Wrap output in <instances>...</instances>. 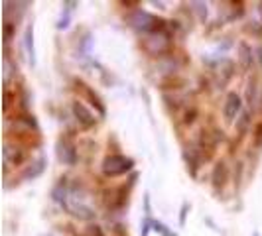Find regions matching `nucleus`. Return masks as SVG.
Wrapping results in <instances>:
<instances>
[{
  "label": "nucleus",
  "mask_w": 262,
  "mask_h": 236,
  "mask_svg": "<svg viewBox=\"0 0 262 236\" xmlns=\"http://www.w3.org/2000/svg\"><path fill=\"white\" fill-rule=\"evenodd\" d=\"M130 24L134 30L144 32V34H158V32L164 30V20H160V18H156V16H152V14L148 12H142V10H138L132 16Z\"/></svg>",
  "instance_id": "f257e3e1"
},
{
  "label": "nucleus",
  "mask_w": 262,
  "mask_h": 236,
  "mask_svg": "<svg viewBox=\"0 0 262 236\" xmlns=\"http://www.w3.org/2000/svg\"><path fill=\"white\" fill-rule=\"evenodd\" d=\"M134 161L132 157H126L122 154H113V156H106L105 161H103V171L108 177H117V175H122L126 171L132 170Z\"/></svg>",
  "instance_id": "f03ea898"
},
{
  "label": "nucleus",
  "mask_w": 262,
  "mask_h": 236,
  "mask_svg": "<svg viewBox=\"0 0 262 236\" xmlns=\"http://www.w3.org/2000/svg\"><path fill=\"white\" fill-rule=\"evenodd\" d=\"M73 114L77 118V122L83 126V128H93L95 126V122H97V118L93 114L91 110L87 108V106L83 105V103H73Z\"/></svg>",
  "instance_id": "7ed1b4c3"
},
{
  "label": "nucleus",
  "mask_w": 262,
  "mask_h": 236,
  "mask_svg": "<svg viewBox=\"0 0 262 236\" xmlns=\"http://www.w3.org/2000/svg\"><path fill=\"white\" fill-rule=\"evenodd\" d=\"M241 108H243V99L236 92H229L227 99H225V106H223L225 118L227 120H235L238 116V112H241Z\"/></svg>",
  "instance_id": "20e7f679"
},
{
  "label": "nucleus",
  "mask_w": 262,
  "mask_h": 236,
  "mask_svg": "<svg viewBox=\"0 0 262 236\" xmlns=\"http://www.w3.org/2000/svg\"><path fill=\"white\" fill-rule=\"evenodd\" d=\"M57 156H59V159H61L66 166H75V161H77V150H75V146L66 138V140H61L59 146H57Z\"/></svg>",
  "instance_id": "39448f33"
},
{
  "label": "nucleus",
  "mask_w": 262,
  "mask_h": 236,
  "mask_svg": "<svg viewBox=\"0 0 262 236\" xmlns=\"http://www.w3.org/2000/svg\"><path fill=\"white\" fill-rule=\"evenodd\" d=\"M46 163H48L46 157H38L36 161H32L26 170H24V173H22V179H24V181H30V179L39 177V175L43 173V170H46Z\"/></svg>",
  "instance_id": "423d86ee"
},
{
  "label": "nucleus",
  "mask_w": 262,
  "mask_h": 236,
  "mask_svg": "<svg viewBox=\"0 0 262 236\" xmlns=\"http://www.w3.org/2000/svg\"><path fill=\"white\" fill-rule=\"evenodd\" d=\"M238 61H241L243 69H247V71L252 67V50H250V45L247 41L238 43Z\"/></svg>",
  "instance_id": "0eeeda50"
},
{
  "label": "nucleus",
  "mask_w": 262,
  "mask_h": 236,
  "mask_svg": "<svg viewBox=\"0 0 262 236\" xmlns=\"http://www.w3.org/2000/svg\"><path fill=\"white\" fill-rule=\"evenodd\" d=\"M67 209L71 210L73 217H77L81 221H93V219H95V210H93L91 207H87V205H83V203L71 205V207H67Z\"/></svg>",
  "instance_id": "6e6552de"
},
{
  "label": "nucleus",
  "mask_w": 262,
  "mask_h": 236,
  "mask_svg": "<svg viewBox=\"0 0 262 236\" xmlns=\"http://www.w3.org/2000/svg\"><path fill=\"white\" fill-rule=\"evenodd\" d=\"M211 179H213V185H215L217 189H219V187H223L225 181H227V166H225V161H219V163L215 166Z\"/></svg>",
  "instance_id": "1a4fd4ad"
},
{
  "label": "nucleus",
  "mask_w": 262,
  "mask_h": 236,
  "mask_svg": "<svg viewBox=\"0 0 262 236\" xmlns=\"http://www.w3.org/2000/svg\"><path fill=\"white\" fill-rule=\"evenodd\" d=\"M24 45H26L30 63L34 65V63H36V50H34V26H28L26 36H24Z\"/></svg>",
  "instance_id": "9d476101"
},
{
  "label": "nucleus",
  "mask_w": 262,
  "mask_h": 236,
  "mask_svg": "<svg viewBox=\"0 0 262 236\" xmlns=\"http://www.w3.org/2000/svg\"><path fill=\"white\" fill-rule=\"evenodd\" d=\"M81 87H83V92H85V97H87V99L91 101V105H93V106H97L99 114H101V116H105L106 108H105V105L101 103V99H99V97H97V95H95V92H93L91 89L87 87V85H83V83H81Z\"/></svg>",
  "instance_id": "9b49d317"
},
{
  "label": "nucleus",
  "mask_w": 262,
  "mask_h": 236,
  "mask_svg": "<svg viewBox=\"0 0 262 236\" xmlns=\"http://www.w3.org/2000/svg\"><path fill=\"white\" fill-rule=\"evenodd\" d=\"M63 6H66V14L61 16V20H59V24H57V28H59V30H66V28L69 26V20H71V14H73V10H75V6H77V2H66Z\"/></svg>",
  "instance_id": "f8f14e48"
},
{
  "label": "nucleus",
  "mask_w": 262,
  "mask_h": 236,
  "mask_svg": "<svg viewBox=\"0 0 262 236\" xmlns=\"http://www.w3.org/2000/svg\"><path fill=\"white\" fill-rule=\"evenodd\" d=\"M249 122H250V114L249 112H243L241 118H236V130L241 132V134H245L247 128H249Z\"/></svg>",
  "instance_id": "ddd939ff"
},
{
  "label": "nucleus",
  "mask_w": 262,
  "mask_h": 236,
  "mask_svg": "<svg viewBox=\"0 0 262 236\" xmlns=\"http://www.w3.org/2000/svg\"><path fill=\"white\" fill-rule=\"evenodd\" d=\"M150 224H152V226H154V230L160 232L162 236H176V232H170V230H168V226H166V224L158 223V221H150Z\"/></svg>",
  "instance_id": "4468645a"
},
{
  "label": "nucleus",
  "mask_w": 262,
  "mask_h": 236,
  "mask_svg": "<svg viewBox=\"0 0 262 236\" xmlns=\"http://www.w3.org/2000/svg\"><path fill=\"white\" fill-rule=\"evenodd\" d=\"M191 6H193V10L199 14V18H201V20H205V18H207V6H205L203 2H191Z\"/></svg>",
  "instance_id": "2eb2a0df"
},
{
  "label": "nucleus",
  "mask_w": 262,
  "mask_h": 236,
  "mask_svg": "<svg viewBox=\"0 0 262 236\" xmlns=\"http://www.w3.org/2000/svg\"><path fill=\"white\" fill-rule=\"evenodd\" d=\"M12 28H14L12 22H8V20H6V24H4V38H6V41L12 38Z\"/></svg>",
  "instance_id": "dca6fc26"
},
{
  "label": "nucleus",
  "mask_w": 262,
  "mask_h": 236,
  "mask_svg": "<svg viewBox=\"0 0 262 236\" xmlns=\"http://www.w3.org/2000/svg\"><path fill=\"white\" fill-rule=\"evenodd\" d=\"M247 97H249V103L252 105V101H254V85L252 83H250L249 89H247Z\"/></svg>",
  "instance_id": "f3484780"
},
{
  "label": "nucleus",
  "mask_w": 262,
  "mask_h": 236,
  "mask_svg": "<svg viewBox=\"0 0 262 236\" xmlns=\"http://www.w3.org/2000/svg\"><path fill=\"white\" fill-rule=\"evenodd\" d=\"M10 101H12V95L8 91H4V110H8V106H10Z\"/></svg>",
  "instance_id": "a211bd4d"
},
{
  "label": "nucleus",
  "mask_w": 262,
  "mask_h": 236,
  "mask_svg": "<svg viewBox=\"0 0 262 236\" xmlns=\"http://www.w3.org/2000/svg\"><path fill=\"white\" fill-rule=\"evenodd\" d=\"M187 209H189V205L185 203L184 207H182V217H180V224H184V223H185V215H187Z\"/></svg>",
  "instance_id": "6ab92c4d"
},
{
  "label": "nucleus",
  "mask_w": 262,
  "mask_h": 236,
  "mask_svg": "<svg viewBox=\"0 0 262 236\" xmlns=\"http://www.w3.org/2000/svg\"><path fill=\"white\" fill-rule=\"evenodd\" d=\"M256 59H258V63H260V67H262V45L256 50Z\"/></svg>",
  "instance_id": "aec40b11"
},
{
  "label": "nucleus",
  "mask_w": 262,
  "mask_h": 236,
  "mask_svg": "<svg viewBox=\"0 0 262 236\" xmlns=\"http://www.w3.org/2000/svg\"><path fill=\"white\" fill-rule=\"evenodd\" d=\"M258 6H260V8H258V10H260V14H262V2H260V4H258Z\"/></svg>",
  "instance_id": "412c9836"
},
{
  "label": "nucleus",
  "mask_w": 262,
  "mask_h": 236,
  "mask_svg": "<svg viewBox=\"0 0 262 236\" xmlns=\"http://www.w3.org/2000/svg\"><path fill=\"white\" fill-rule=\"evenodd\" d=\"M252 236H260V232H254V234H252Z\"/></svg>",
  "instance_id": "4be33fe9"
},
{
  "label": "nucleus",
  "mask_w": 262,
  "mask_h": 236,
  "mask_svg": "<svg viewBox=\"0 0 262 236\" xmlns=\"http://www.w3.org/2000/svg\"><path fill=\"white\" fill-rule=\"evenodd\" d=\"M46 236H52V234H46Z\"/></svg>",
  "instance_id": "5701e85b"
}]
</instances>
